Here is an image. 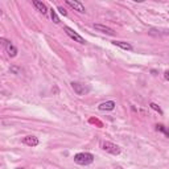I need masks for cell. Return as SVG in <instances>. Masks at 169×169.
<instances>
[{
	"label": "cell",
	"mask_w": 169,
	"mask_h": 169,
	"mask_svg": "<svg viewBox=\"0 0 169 169\" xmlns=\"http://www.w3.org/2000/svg\"><path fill=\"white\" fill-rule=\"evenodd\" d=\"M50 16H52V20L56 22V24H60V19H58L57 12H56L54 9H50Z\"/></svg>",
	"instance_id": "4fadbf2b"
},
{
	"label": "cell",
	"mask_w": 169,
	"mask_h": 169,
	"mask_svg": "<svg viewBox=\"0 0 169 169\" xmlns=\"http://www.w3.org/2000/svg\"><path fill=\"white\" fill-rule=\"evenodd\" d=\"M17 169H24V168H17Z\"/></svg>",
	"instance_id": "ac0fdd59"
},
{
	"label": "cell",
	"mask_w": 169,
	"mask_h": 169,
	"mask_svg": "<svg viewBox=\"0 0 169 169\" xmlns=\"http://www.w3.org/2000/svg\"><path fill=\"white\" fill-rule=\"evenodd\" d=\"M66 4L69 5V7H71L74 11H77V12H80V13H84L86 12V9H84V7H83V4L81 3V2H77V0H66Z\"/></svg>",
	"instance_id": "8992f818"
},
{
	"label": "cell",
	"mask_w": 169,
	"mask_h": 169,
	"mask_svg": "<svg viewBox=\"0 0 169 169\" xmlns=\"http://www.w3.org/2000/svg\"><path fill=\"white\" fill-rule=\"evenodd\" d=\"M71 87L74 90V93L77 95H84L90 91V87L89 86H84L82 83H78V82H71Z\"/></svg>",
	"instance_id": "277c9868"
},
{
	"label": "cell",
	"mask_w": 169,
	"mask_h": 169,
	"mask_svg": "<svg viewBox=\"0 0 169 169\" xmlns=\"http://www.w3.org/2000/svg\"><path fill=\"white\" fill-rule=\"evenodd\" d=\"M22 142H24V144L29 145V147H37L38 145V139L36 136H25Z\"/></svg>",
	"instance_id": "9c48e42d"
},
{
	"label": "cell",
	"mask_w": 169,
	"mask_h": 169,
	"mask_svg": "<svg viewBox=\"0 0 169 169\" xmlns=\"http://www.w3.org/2000/svg\"><path fill=\"white\" fill-rule=\"evenodd\" d=\"M94 29H97V31L102 32V33H106V35H110V36H114L115 35V32L112 31L111 28L106 27V25H102V24H94Z\"/></svg>",
	"instance_id": "ba28073f"
},
{
	"label": "cell",
	"mask_w": 169,
	"mask_h": 169,
	"mask_svg": "<svg viewBox=\"0 0 169 169\" xmlns=\"http://www.w3.org/2000/svg\"><path fill=\"white\" fill-rule=\"evenodd\" d=\"M156 129H157L159 132H162L167 138H169V128L165 127L164 124H157V126H156Z\"/></svg>",
	"instance_id": "7c38bea8"
},
{
	"label": "cell",
	"mask_w": 169,
	"mask_h": 169,
	"mask_svg": "<svg viewBox=\"0 0 169 169\" xmlns=\"http://www.w3.org/2000/svg\"><path fill=\"white\" fill-rule=\"evenodd\" d=\"M2 42H3L4 48H5V50H7L9 57H16V56H17V49H16V46H13V45L9 41L5 40V38H2Z\"/></svg>",
	"instance_id": "5b68a950"
},
{
	"label": "cell",
	"mask_w": 169,
	"mask_h": 169,
	"mask_svg": "<svg viewBox=\"0 0 169 169\" xmlns=\"http://www.w3.org/2000/svg\"><path fill=\"white\" fill-rule=\"evenodd\" d=\"M11 73H13V74H21V69H19V67L16 66H11Z\"/></svg>",
	"instance_id": "9a60e30c"
},
{
	"label": "cell",
	"mask_w": 169,
	"mask_h": 169,
	"mask_svg": "<svg viewBox=\"0 0 169 169\" xmlns=\"http://www.w3.org/2000/svg\"><path fill=\"white\" fill-rule=\"evenodd\" d=\"M74 162L78 165H90L94 162V155L89 152H81L74 156Z\"/></svg>",
	"instance_id": "6da1fadb"
},
{
	"label": "cell",
	"mask_w": 169,
	"mask_h": 169,
	"mask_svg": "<svg viewBox=\"0 0 169 169\" xmlns=\"http://www.w3.org/2000/svg\"><path fill=\"white\" fill-rule=\"evenodd\" d=\"M102 148L106 151V152H109V153H111V155H119L120 153V147L119 145H116V144H114V143H111V142H102Z\"/></svg>",
	"instance_id": "7a4b0ae2"
},
{
	"label": "cell",
	"mask_w": 169,
	"mask_h": 169,
	"mask_svg": "<svg viewBox=\"0 0 169 169\" xmlns=\"http://www.w3.org/2000/svg\"><path fill=\"white\" fill-rule=\"evenodd\" d=\"M33 5L37 8V11H40L41 13H46L48 12V7L45 5V3H42V2H38V0H33Z\"/></svg>",
	"instance_id": "8fae6325"
},
{
	"label": "cell",
	"mask_w": 169,
	"mask_h": 169,
	"mask_svg": "<svg viewBox=\"0 0 169 169\" xmlns=\"http://www.w3.org/2000/svg\"><path fill=\"white\" fill-rule=\"evenodd\" d=\"M112 45H115V46H118V48H122V49H124V50H132L133 48H132V45L131 44H128V42H126V41H112Z\"/></svg>",
	"instance_id": "30bf717a"
},
{
	"label": "cell",
	"mask_w": 169,
	"mask_h": 169,
	"mask_svg": "<svg viewBox=\"0 0 169 169\" xmlns=\"http://www.w3.org/2000/svg\"><path fill=\"white\" fill-rule=\"evenodd\" d=\"M64 31L66 32V35L69 36L71 40H74L75 42H80V44H84V42H86V41H84V38L81 35H78L74 29H71L70 27H64Z\"/></svg>",
	"instance_id": "3957f363"
},
{
	"label": "cell",
	"mask_w": 169,
	"mask_h": 169,
	"mask_svg": "<svg viewBox=\"0 0 169 169\" xmlns=\"http://www.w3.org/2000/svg\"><path fill=\"white\" fill-rule=\"evenodd\" d=\"M57 9H58V12L62 15V16H67V12H66V9H65L64 7H58Z\"/></svg>",
	"instance_id": "2e32d148"
},
{
	"label": "cell",
	"mask_w": 169,
	"mask_h": 169,
	"mask_svg": "<svg viewBox=\"0 0 169 169\" xmlns=\"http://www.w3.org/2000/svg\"><path fill=\"white\" fill-rule=\"evenodd\" d=\"M115 102L114 100H107V102H103V103H100L99 106H98V109L100 110V111H112L115 109Z\"/></svg>",
	"instance_id": "52a82bcc"
},
{
	"label": "cell",
	"mask_w": 169,
	"mask_h": 169,
	"mask_svg": "<svg viewBox=\"0 0 169 169\" xmlns=\"http://www.w3.org/2000/svg\"><path fill=\"white\" fill-rule=\"evenodd\" d=\"M164 77H165V80H167V81H169V70H167V71L164 73Z\"/></svg>",
	"instance_id": "e0dca14e"
},
{
	"label": "cell",
	"mask_w": 169,
	"mask_h": 169,
	"mask_svg": "<svg viewBox=\"0 0 169 169\" xmlns=\"http://www.w3.org/2000/svg\"><path fill=\"white\" fill-rule=\"evenodd\" d=\"M149 107H151L152 110H155V111L159 112V114H161V115H162V111H161V109H160V107L157 106V104H155V103H151V104H149Z\"/></svg>",
	"instance_id": "5bb4252c"
}]
</instances>
